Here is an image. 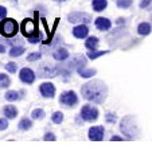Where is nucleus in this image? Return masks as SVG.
<instances>
[{
  "instance_id": "obj_33",
  "label": "nucleus",
  "mask_w": 152,
  "mask_h": 152,
  "mask_svg": "<svg viewBox=\"0 0 152 152\" xmlns=\"http://www.w3.org/2000/svg\"><path fill=\"white\" fill-rule=\"evenodd\" d=\"M8 128V118H0V131H6Z\"/></svg>"
},
{
  "instance_id": "obj_30",
  "label": "nucleus",
  "mask_w": 152,
  "mask_h": 152,
  "mask_svg": "<svg viewBox=\"0 0 152 152\" xmlns=\"http://www.w3.org/2000/svg\"><path fill=\"white\" fill-rule=\"evenodd\" d=\"M4 66H6V70L8 73H12V74H14V73H16V70H18V65L15 62H8L7 63V65H4Z\"/></svg>"
},
{
  "instance_id": "obj_37",
  "label": "nucleus",
  "mask_w": 152,
  "mask_h": 152,
  "mask_svg": "<svg viewBox=\"0 0 152 152\" xmlns=\"http://www.w3.org/2000/svg\"><path fill=\"white\" fill-rule=\"evenodd\" d=\"M151 3H152V0H141L140 1V8H147Z\"/></svg>"
},
{
  "instance_id": "obj_12",
  "label": "nucleus",
  "mask_w": 152,
  "mask_h": 152,
  "mask_svg": "<svg viewBox=\"0 0 152 152\" xmlns=\"http://www.w3.org/2000/svg\"><path fill=\"white\" fill-rule=\"evenodd\" d=\"M39 92L43 97L46 98H53L55 96V86L51 82H43L39 86Z\"/></svg>"
},
{
  "instance_id": "obj_29",
  "label": "nucleus",
  "mask_w": 152,
  "mask_h": 152,
  "mask_svg": "<svg viewBox=\"0 0 152 152\" xmlns=\"http://www.w3.org/2000/svg\"><path fill=\"white\" fill-rule=\"evenodd\" d=\"M116 4L118 8H129L133 4V0H117Z\"/></svg>"
},
{
  "instance_id": "obj_8",
  "label": "nucleus",
  "mask_w": 152,
  "mask_h": 152,
  "mask_svg": "<svg viewBox=\"0 0 152 152\" xmlns=\"http://www.w3.org/2000/svg\"><path fill=\"white\" fill-rule=\"evenodd\" d=\"M38 75L40 78H53L55 75H58V69H57V66L53 67V66H50L49 63H46V65H42L39 67Z\"/></svg>"
},
{
  "instance_id": "obj_14",
  "label": "nucleus",
  "mask_w": 152,
  "mask_h": 152,
  "mask_svg": "<svg viewBox=\"0 0 152 152\" xmlns=\"http://www.w3.org/2000/svg\"><path fill=\"white\" fill-rule=\"evenodd\" d=\"M94 24H96V28L100 30V31H108V30L112 27V22L102 16L97 18V19L94 20Z\"/></svg>"
},
{
  "instance_id": "obj_4",
  "label": "nucleus",
  "mask_w": 152,
  "mask_h": 152,
  "mask_svg": "<svg viewBox=\"0 0 152 152\" xmlns=\"http://www.w3.org/2000/svg\"><path fill=\"white\" fill-rule=\"evenodd\" d=\"M20 30H22V34L26 38L34 37V35H40L39 30L37 28V19H30V18H26L23 19L22 24H20Z\"/></svg>"
},
{
  "instance_id": "obj_32",
  "label": "nucleus",
  "mask_w": 152,
  "mask_h": 152,
  "mask_svg": "<svg viewBox=\"0 0 152 152\" xmlns=\"http://www.w3.org/2000/svg\"><path fill=\"white\" fill-rule=\"evenodd\" d=\"M40 57H42L40 53H31V54L27 55V61H28V62H34V61L40 59Z\"/></svg>"
},
{
  "instance_id": "obj_26",
  "label": "nucleus",
  "mask_w": 152,
  "mask_h": 152,
  "mask_svg": "<svg viewBox=\"0 0 152 152\" xmlns=\"http://www.w3.org/2000/svg\"><path fill=\"white\" fill-rule=\"evenodd\" d=\"M58 23H59V19H55V22H54V26H53V30H51V31H50V34H49V38H47L46 40H43V43H45V45H50V43H51L53 37H54V32H55V30H57Z\"/></svg>"
},
{
  "instance_id": "obj_43",
  "label": "nucleus",
  "mask_w": 152,
  "mask_h": 152,
  "mask_svg": "<svg viewBox=\"0 0 152 152\" xmlns=\"http://www.w3.org/2000/svg\"><path fill=\"white\" fill-rule=\"evenodd\" d=\"M14 1H16V0H14Z\"/></svg>"
},
{
  "instance_id": "obj_39",
  "label": "nucleus",
  "mask_w": 152,
  "mask_h": 152,
  "mask_svg": "<svg viewBox=\"0 0 152 152\" xmlns=\"http://www.w3.org/2000/svg\"><path fill=\"white\" fill-rule=\"evenodd\" d=\"M121 140H124L121 136H117V135H115V136H112V141H121Z\"/></svg>"
},
{
  "instance_id": "obj_7",
  "label": "nucleus",
  "mask_w": 152,
  "mask_h": 152,
  "mask_svg": "<svg viewBox=\"0 0 152 152\" xmlns=\"http://www.w3.org/2000/svg\"><path fill=\"white\" fill-rule=\"evenodd\" d=\"M59 102L65 106H75L78 104V97L73 90H67L59 96Z\"/></svg>"
},
{
  "instance_id": "obj_18",
  "label": "nucleus",
  "mask_w": 152,
  "mask_h": 152,
  "mask_svg": "<svg viewBox=\"0 0 152 152\" xmlns=\"http://www.w3.org/2000/svg\"><path fill=\"white\" fill-rule=\"evenodd\" d=\"M92 7L96 12H101L108 7V0H93Z\"/></svg>"
},
{
  "instance_id": "obj_19",
  "label": "nucleus",
  "mask_w": 152,
  "mask_h": 152,
  "mask_svg": "<svg viewBox=\"0 0 152 152\" xmlns=\"http://www.w3.org/2000/svg\"><path fill=\"white\" fill-rule=\"evenodd\" d=\"M137 32H139V35H141V37H145V35H148L149 32H151V24L147 23V22H143V23H140L137 26Z\"/></svg>"
},
{
  "instance_id": "obj_5",
  "label": "nucleus",
  "mask_w": 152,
  "mask_h": 152,
  "mask_svg": "<svg viewBox=\"0 0 152 152\" xmlns=\"http://www.w3.org/2000/svg\"><path fill=\"white\" fill-rule=\"evenodd\" d=\"M98 116H100V112H98V109L96 106L86 104V105H83L82 108H81V118H82L83 121L93 123V121H96L98 118Z\"/></svg>"
},
{
  "instance_id": "obj_24",
  "label": "nucleus",
  "mask_w": 152,
  "mask_h": 152,
  "mask_svg": "<svg viewBox=\"0 0 152 152\" xmlns=\"http://www.w3.org/2000/svg\"><path fill=\"white\" fill-rule=\"evenodd\" d=\"M105 54H109V51H106V50H102V51H90V53H88V58L89 59H96V58H100V57H102V55H105Z\"/></svg>"
},
{
  "instance_id": "obj_3",
  "label": "nucleus",
  "mask_w": 152,
  "mask_h": 152,
  "mask_svg": "<svg viewBox=\"0 0 152 152\" xmlns=\"http://www.w3.org/2000/svg\"><path fill=\"white\" fill-rule=\"evenodd\" d=\"M18 31H19V24L15 19L11 18H4L0 22V34L4 38H14L16 37Z\"/></svg>"
},
{
  "instance_id": "obj_42",
  "label": "nucleus",
  "mask_w": 152,
  "mask_h": 152,
  "mask_svg": "<svg viewBox=\"0 0 152 152\" xmlns=\"http://www.w3.org/2000/svg\"><path fill=\"white\" fill-rule=\"evenodd\" d=\"M54 1H58V3H62V1H66V0H54Z\"/></svg>"
},
{
  "instance_id": "obj_2",
  "label": "nucleus",
  "mask_w": 152,
  "mask_h": 152,
  "mask_svg": "<svg viewBox=\"0 0 152 152\" xmlns=\"http://www.w3.org/2000/svg\"><path fill=\"white\" fill-rule=\"evenodd\" d=\"M120 129H121V133L126 139H136L139 136V133H140L137 125H136L135 117H132V116H125L120 121Z\"/></svg>"
},
{
  "instance_id": "obj_31",
  "label": "nucleus",
  "mask_w": 152,
  "mask_h": 152,
  "mask_svg": "<svg viewBox=\"0 0 152 152\" xmlns=\"http://www.w3.org/2000/svg\"><path fill=\"white\" fill-rule=\"evenodd\" d=\"M105 121H106V123L113 124V123H116V121H117V116H116L115 113H112V112H108L105 115Z\"/></svg>"
},
{
  "instance_id": "obj_23",
  "label": "nucleus",
  "mask_w": 152,
  "mask_h": 152,
  "mask_svg": "<svg viewBox=\"0 0 152 152\" xmlns=\"http://www.w3.org/2000/svg\"><path fill=\"white\" fill-rule=\"evenodd\" d=\"M24 47L23 46H12L10 50V57H20L24 53Z\"/></svg>"
},
{
  "instance_id": "obj_22",
  "label": "nucleus",
  "mask_w": 152,
  "mask_h": 152,
  "mask_svg": "<svg viewBox=\"0 0 152 152\" xmlns=\"http://www.w3.org/2000/svg\"><path fill=\"white\" fill-rule=\"evenodd\" d=\"M10 85H11L10 77L4 73H0V89H7Z\"/></svg>"
},
{
  "instance_id": "obj_1",
  "label": "nucleus",
  "mask_w": 152,
  "mask_h": 152,
  "mask_svg": "<svg viewBox=\"0 0 152 152\" xmlns=\"http://www.w3.org/2000/svg\"><path fill=\"white\" fill-rule=\"evenodd\" d=\"M81 94L90 102L102 104L108 97V86L100 80H93L81 86Z\"/></svg>"
},
{
  "instance_id": "obj_25",
  "label": "nucleus",
  "mask_w": 152,
  "mask_h": 152,
  "mask_svg": "<svg viewBox=\"0 0 152 152\" xmlns=\"http://www.w3.org/2000/svg\"><path fill=\"white\" fill-rule=\"evenodd\" d=\"M31 117L35 118V120H42L45 117V110L40 109V108H37V109H34L31 112Z\"/></svg>"
},
{
  "instance_id": "obj_35",
  "label": "nucleus",
  "mask_w": 152,
  "mask_h": 152,
  "mask_svg": "<svg viewBox=\"0 0 152 152\" xmlns=\"http://www.w3.org/2000/svg\"><path fill=\"white\" fill-rule=\"evenodd\" d=\"M27 39H28V43H31V45H35V43H39L40 35H34V37H30V38H27Z\"/></svg>"
},
{
  "instance_id": "obj_10",
  "label": "nucleus",
  "mask_w": 152,
  "mask_h": 152,
  "mask_svg": "<svg viewBox=\"0 0 152 152\" xmlns=\"http://www.w3.org/2000/svg\"><path fill=\"white\" fill-rule=\"evenodd\" d=\"M35 73L32 72L31 69H28V67H23V69L20 70L19 73V80L22 81V82L24 83H28V85H31V83H34L35 81Z\"/></svg>"
},
{
  "instance_id": "obj_9",
  "label": "nucleus",
  "mask_w": 152,
  "mask_h": 152,
  "mask_svg": "<svg viewBox=\"0 0 152 152\" xmlns=\"http://www.w3.org/2000/svg\"><path fill=\"white\" fill-rule=\"evenodd\" d=\"M86 65H88V61H86V58L82 57V55H77V57L73 58V59L67 63V66H69L70 69L77 70V73H80L81 70L85 69Z\"/></svg>"
},
{
  "instance_id": "obj_41",
  "label": "nucleus",
  "mask_w": 152,
  "mask_h": 152,
  "mask_svg": "<svg viewBox=\"0 0 152 152\" xmlns=\"http://www.w3.org/2000/svg\"><path fill=\"white\" fill-rule=\"evenodd\" d=\"M3 53H6V47L3 45H0V54H3Z\"/></svg>"
},
{
  "instance_id": "obj_21",
  "label": "nucleus",
  "mask_w": 152,
  "mask_h": 152,
  "mask_svg": "<svg viewBox=\"0 0 152 152\" xmlns=\"http://www.w3.org/2000/svg\"><path fill=\"white\" fill-rule=\"evenodd\" d=\"M4 98H6L8 102H15V101H19L20 100V96L16 90H8V92L4 94Z\"/></svg>"
},
{
  "instance_id": "obj_38",
  "label": "nucleus",
  "mask_w": 152,
  "mask_h": 152,
  "mask_svg": "<svg viewBox=\"0 0 152 152\" xmlns=\"http://www.w3.org/2000/svg\"><path fill=\"white\" fill-rule=\"evenodd\" d=\"M61 43H62V37H61V35H58V37L55 38V40L53 42V46H54V47L55 46H59Z\"/></svg>"
},
{
  "instance_id": "obj_28",
  "label": "nucleus",
  "mask_w": 152,
  "mask_h": 152,
  "mask_svg": "<svg viewBox=\"0 0 152 152\" xmlns=\"http://www.w3.org/2000/svg\"><path fill=\"white\" fill-rule=\"evenodd\" d=\"M51 121L54 124H61L63 121V113L62 112H54L51 115Z\"/></svg>"
},
{
  "instance_id": "obj_27",
  "label": "nucleus",
  "mask_w": 152,
  "mask_h": 152,
  "mask_svg": "<svg viewBox=\"0 0 152 152\" xmlns=\"http://www.w3.org/2000/svg\"><path fill=\"white\" fill-rule=\"evenodd\" d=\"M78 74L82 78H90V77H93V75H96V69H83V70H81Z\"/></svg>"
},
{
  "instance_id": "obj_20",
  "label": "nucleus",
  "mask_w": 152,
  "mask_h": 152,
  "mask_svg": "<svg viewBox=\"0 0 152 152\" xmlns=\"http://www.w3.org/2000/svg\"><path fill=\"white\" fill-rule=\"evenodd\" d=\"M18 128H19L20 131H28V129L32 128V121L30 120V118H27V117H23L22 120L19 121Z\"/></svg>"
},
{
  "instance_id": "obj_16",
  "label": "nucleus",
  "mask_w": 152,
  "mask_h": 152,
  "mask_svg": "<svg viewBox=\"0 0 152 152\" xmlns=\"http://www.w3.org/2000/svg\"><path fill=\"white\" fill-rule=\"evenodd\" d=\"M98 45H100V40H98L97 37H88V39H86V42H85V47L89 50V51L97 50Z\"/></svg>"
},
{
  "instance_id": "obj_11",
  "label": "nucleus",
  "mask_w": 152,
  "mask_h": 152,
  "mask_svg": "<svg viewBox=\"0 0 152 152\" xmlns=\"http://www.w3.org/2000/svg\"><path fill=\"white\" fill-rule=\"evenodd\" d=\"M104 133H105V129L104 126L98 125V126H92L88 132V136H89L90 140L93 141H101L104 139Z\"/></svg>"
},
{
  "instance_id": "obj_13",
  "label": "nucleus",
  "mask_w": 152,
  "mask_h": 152,
  "mask_svg": "<svg viewBox=\"0 0 152 152\" xmlns=\"http://www.w3.org/2000/svg\"><path fill=\"white\" fill-rule=\"evenodd\" d=\"M73 35H74L75 38H78V39H85V38H88V35H89V27L83 23L80 24V26H75L74 28H73Z\"/></svg>"
},
{
  "instance_id": "obj_34",
  "label": "nucleus",
  "mask_w": 152,
  "mask_h": 152,
  "mask_svg": "<svg viewBox=\"0 0 152 152\" xmlns=\"http://www.w3.org/2000/svg\"><path fill=\"white\" fill-rule=\"evenodd\" d=\"M55 135L54 133H51V132H47V133H45V136H43V140H47V141H54L55 140Z\"/></svg>"
},
{
  "instance_id": "obj_40",
  "label": "nucleus",
  "mask_w": 152,
  "mask_h": 152,
  "mask_svg": "<svg viewBox=\"0 0 152 152\" xmlns=\"http://www.w3.org/2000/svg\"><path fill=\"white\" fill-rule=\"evenodd\" d=\"M116 23H117L118 26H120V24H124L125 23V19H124V18H118V19L116 20Z\"/></svg>"
},
{
  "instance_id": "obj_36",
  "label": "nucleus",
  "mask_w": 152,
  "mask_h": 152,
  "mask_svg": "<svg viewBox=\"0 0 152 152\" xmlns=\"http://www.w3.org/2000/svg\"><path fill=\"white\" fill-rule=\"evenodd\" d=\"M4 18H7V8L0 6V20H3Z\"/></svg>"
},
{
  "instance_id": "obj_15",
  "label": "nucleus",
  "mask_w": 152,
  "mask_h": 152,
  "mask_svg": "<svg viewBox=\"0 0 152 152\" xmlns=\"http://www.w3.org/2000/svg\"><path fill=\"white\" fill-rule=\"evenodd\" d=\"M53 57H54L55 61H61L62 62V61H66L69 58V51L66 49H63V47H58V49L54 50Z\"/></svg>"
},
{
  "instance_id": "obj_17",
  "label": "nucleus",
  "mask_w": 152,
  "mask_h": 152,
  "mask_svg": "<svg viewBox=\"0 0 152 152\" xmlns=\"http://www.w3.org/2000/svg\"><path fill=\"white\" fill-rule=\"evenodd\" d=\"M3 113L7 118L12 120V118H15L18 116V109H16V106H14V105H6L3 108Z\"/></svg>"
},
{
  "instance_id": "obj_6",
  "label": "nucleus",
  "mask_w": 152,
  "mask_h": 152,
  "mask_svg": "<svg viewBox=\"0 0 152 152\" xmlns=\"http://www.w3.org/2000/svg\"><path fill=\"white\" fill-rule=\"evenodd\" d=\"M67 20L70 23L73 24H77V23H83V24H89L92 22V15L90 14H86V12H80V11H74V12H70L67 15Z\"/></svg>"
}]
</instances>
